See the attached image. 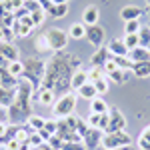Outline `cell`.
I'll return each instance as SVG.
<instances>
[{
    "label": "cell",
    "mask_w": 150,
    "mask_h": 150,
    "mask_svg": "<svg viewBox=\"0 0 150 150\" xmlns=\"http://www.w3.org/2000/svg\"><path fill=\"white\" fill-rule=\"evenodd\" d=\"M94 88H96V92L98 94H106L108 92V88H110V80L106 78V76H102V78H98L96 82H92Z\"/></svg>",
    "instance_id": "cell-32"
},
{
    "label": "cell",
    "mask_w": 150,
    "mask_h": 150,
    "mask_svg": "<svg viewBox=\"0 0 150 150\" xmlns=\"http://www.w3.org/2000/svg\"><path fill=\"white\" fill-rule=\"evenodd\" d=\"M32 150H52V148H50L48 142H44V144H40V146H36V148H32Z\"/></svg>",
    "instance_id": "cell-50"
},
{
    "label": "cell",
    "mask_w": 150,
    "mask_h": 150,
    "mask_svg": "<svg viewBox=\"0 0 150 150\" xmlns=\"http://www.w3.org/2000/svg\"><path fill=\"white\" fill-rule=\"evenodd\" d=\"M38 4H40V8L46 12V14L52 10V6H54V4H52V0H38Z\"/></svg>",
    "instance_id": "cell-43"
},
{
    "label": "cell",
    "mask_w": 150,
    "mask_h": 150,
    "mask_svg": "<svg viewBox=\"0 0 150 150\" xmlns=\"http://www.w3.org/2000/svg\"><path fill=\"white\" fill-rule=\"evenodd\" d=\"M12 30H14L16 38H26V36H30V32H32V26H24L20 22H14Z\"/></svg>",
    "instance_id": "cell-26"
},
{
    "label": "cell",
    "mask_w": 150,
    "mask_h": 150,
    "mask_svg": "<svg viewBox=\"0 0 150 150\" xmlns=\"http://www.w3.org/2000/svg\"><path fill=\"white\" fill-rule=\"evenodd\" d=\"M52 4H68V0H52Z\"/></svg>",
    "instance_id": "cell-52"
},
{
    "label": "cell",
    "mask_w": 150,
    "mask_h": 150,
    "mask_svg": "<svg viewBox=\"0 0 150 150\" xmlns=\"http://www.w3.org/2000/svg\"><path fill=\"white\" fill-rule=\"evenodd\" d=\"M140 138H144V140H148V142H150V126H146L144 130H142V134H140Z\"/></svg>",
    "instance_id": "cell-48"
},
{
    "label": "cell",
    "mask_w": 150,
    "mask_h": 150,
    "mask_svg": "<svg viewBox=\"0 0 150 150\" xmlns=\"http://www.w3.org/2000/svg\"><path fill=\"white\" fill-rule=\"evenodd\" d=\"M146 14H148V18H150V0H146Z\"/></svg>",
    "instance_id": "cell-53"
},
{
    "label": "cell",
    "mask_w": 150,
    "mask_h": 150,
    "mask_svg": "<svg viewBox=\"0 0 150 150\" xmlns=\"http://www.w3.org/2000/svg\"><path fill=\"white\" fill-rule=\"evenodd\" d=\"M132 74H134L136 78H148L150 76V60L134 62V64H132Z\"/></svg>",
    "instance_id": "cell-20"
},
{
    "label": "cell",
    "mask_w": 150,
    "mask_h": 150,
    "mask_svg": "<svg viewBox=\"0 0 150 150\" xmlns=\"http://www.w3.org/2000/svg\"><path fill=\"white\" fill-rule=\"evenodd\" d=\"M136 148H138V150H150V142H148V140H144V138H138Z\"/></svg>",
    "instance_id": "cell-44"
},
{
    "label": "cell",
    "mask_w": 150,
    "mask_h": 150,
    "mask_svg": "<svg viewBox=\"0 0 150 150\" xmlns=\"http://www.w3.org/2000/svg\"><path fill=\"white\" fill-rule=\"evenodd\" d=\"M102 136H104L102 130H98V128H88L86 134L82 136V144L86 146V150H98L100 144H102Z\"/></svg>",
    "instance_id": "cell-8"
},
{
    "label": "cell",
    "mask_w": 150,
    "mask_h": 150,
    "mask_svg": "<svg viewBox=\"0 0 150 150\" xmlns=\"http://www.w3.org/2000/svg\"><path fill=\"white\" fill-rule=\"evenodd\" d=\"M38 134L42 136V140H44V142H48V140L52 138V134H50L48 130H44V128H42V130H38Z\"/></svg>",
    "instance_id": "cell-47"
},
{
    "label": "cell",
    "mask_w": 150,
    "mask_h": 150,
    "mask_svg": "<svg viewBox=\"0 0 150 150\" xmlns=\"http://www.w3.org/2000/svg\"><path fill=\"white\" fill-rule=\"evenodd\" d=\"M32 102L40 104V106H54L56 94L52 92V90H48V88H38V90H34V94H32Z\"/></svg>",
    "instance_id": "cell-10"
},
{
    "label": "cell",
    "mask_w": 150,
    "mask_h": 150,
    "mask_svg": "<svg viewBox=\"0 0 150 150\" xmlns=\"http://www.w3.org/2000/svg\"><path fill=\"white\" fill-rule=\"evenodd\" d=\"M128 58L132 62H144V60H150V52H148V48H144V46H136L132 50H128Z\"/></svg>",
    "instance_id": "cell-18"
},
{
    "label": "cell",
    "mask_w": 150,
    "mask_h": 150,
    "mask_svg": "<svg viewBox=\"0 0 150 150\" xmlns=\"http://www.w3.org/2000/svg\"><path fill=\"white\" fill-rule=\"evenodd\" d=\"M130 144H132V138L126 134V130H116V132H106L104 134L100 148L114 150V148H122V146H130Z\"/></svg>",
    "instance_id": "cell-5"
},
{
    "label": "cell",
    "mask_w": 150,
    "mask_h": 150,
    "mask_svg": "<svg viewBox=\"0 0 150 150\" xmlns=\"http://www.w3.org/2000/svg\"><path fill=\"white\" fill-rule=\"evenodd\" d=\"M22 8H24L26 12H28V14H30V12L38 10V8H40V4H38V0H24Z\"/></svg>",
    "instance_id": "cell-39"
},
{
    "label": "cell",
    "mask_w": 150,
    "mask_h": 150,
    "mask_svg": "<svg viewBox=\"0 0 150 150\" xmlns=\"http://www.w3.org/2000/svg\"><path fill=\"white\" fill-rule=\"evenodd\" d=\"M76 110V94L74 92H66L62 96H58L54 106H52V114L54 118H66V116H72Z\"/></svg>",
    "instance_id": "cell-4"
},
{
    "label": "cell",
    "mask_w": 150,
    "mask_h": 150,
    "mask_svg": "<svg viewBox=\"0 0 150 150\" xmlns=\"http://www.w3.org/2000/svg\"><path fill=\"white\" fill-rule=\"evenodd\" d=\"M0 122H8V108L0 106Z\"/></svg>",
    "instance_id": "cell-46"
},
{
    "label": "cell",
    "mask_w": 150,
    "mask_h": 150,
    "mask_svg": "<svg viewBox=\"0 0 150 150\" xmlns=\"http://www.w3.org/2000/svg\"><path fill=\"white\" fill-rule=\"evenodd\" d=\"M32 94H34V86L28 80L18 82V88H16V96H14V102L8 108V122L10 124H20L22 120H28L32 116Z\"/></svg>",
    "instance_id": "cell-2"
},
{
    "label": "cell",
    "mask_w": 150,
    "mask_h": 150,
    "mask_svg": "<svg viewBox=\"0 0 150 150\" xmlns=\"http://www.w3.org/2000/svg\"><path fill=\"white\" fill-rule=\"evenodd\" d=\"M98 150H104V148H98ZM114 150H138L134 144H130V146H122V148H114Z\"/></svg>",
    "instance_id": "cell-51"
},
{
    "label": "cell",
    "mask_w": 150,
    "mask_h": 150,
    "mask_svg": "<svg viewBox=\"0 0 150 150\" xmlns=\"http://www.w3.org/2000/svg\"><path fill=\"white\" fill-rule=\"evenodd\" d=\"M86 82H88V70L78 68L74 74H72V80H70V90H72V92H78V90H80Z\"/></svg>",
    "instance_id": "cell-12"
},
{
    "label": "cell",
    "mask_w": 150,
    "mask_h": 150,
    "mask_svg": "<svg viewBox=\"0 0 150 150\" xmlns=\"http://www.w3.org/2000/svg\"><path fill=\"white\" fill-rule=\"evenodd\" d=\"M14 96H16V90L0 86V106L2 108H10V104L14 102Z\"/></svg>",
    "instance_id": "cell-21"
},
{
    "label": "cell",
    "mask_w": 150,
    "mask_h": 150,
    "mask_svg": "<svg viewBox=\"0 0 150 150\" xmlns=\"http://www.w3.org/2000/svg\"><path fill=\"white\" fill-rule=\"evenodd\" d=\"M8 72L16 78H22V72H24V64L22 60H14V62H8Z\"/></svg>",
    "instance_id": "cell-28"
},
{
    "label": "cell",
    "mask_w": 150,
    "mask_h": 150,
    "mask_svg": "<svg viewBox=\"0 0 150 150\" xmlns=\"http://www.w3.org/2000/svg\"><path fill=\"white\" fill-rule=\"evenodd\" d=\"M90 112H94V114H108L110 108H108V104L104 102L100 96H96L94 100H90Z\"/></svg>",
    "instance_id": "cell-22"
},
{
    "label": "cell",
    "mask_w": 150,
    "mask_h": 150,
    "mask_svg": "<svg viewBox=\"0 0 150 150\" xmlns=\"http://www.w3.org/2000/svg\"><path fill=\"white\" fill-rule=\"evenodd\" d=\"M130 70H120V68H116V70H112L110 74H106V78L110 82H114V84H126L128 82V78H130Z\"/></svg>",
    "instance_id": "cell-17"
},
{
    "label": "cell",
    "mask_w": 150,
    "mask_h": 150,
    "mask_svg": "<svg viewBox=\"0 0 150 150\" xmlns=\"http://www.w3.org/2000/svg\"><path fill=\"white\" fill-rule=\"evenodd\" d=\"M94 48H102L104 46V40H106V32L100 24H90L86 26V36H84Z\"/></svg>",
    "instance_id": "cell-7"
},
{
    "label": "cell",
    "mask_w": 150,
    "mask_h": 150,
    "mask_svg": "<svg viewBox=\"0 0 150 150\" xmlns=\"http://www.w3.org/2000/svg\"><path fill=\"white\" fill-rule=\"evenodd\" d=\"M88 124H86V120H84V118H80V116H78V124H76V132H78V134H80V136H84V134H86V130H88Z\"/></svg>",
    "instance_id": "cell-42"
},
{
    "label": "cell",
    "mask_w": 150,
    "mask_h": 150,
    "mask_svg": "<svg viewBox=\"0 0 150 150\" xmlns=\"http://www.w3.org/2000/svg\"><path fill=\"white\" fill-rule=\"evenodd\" d=\"M138 40H140V46H144V48H148V46H150V26H148V24L140 28Z\"/></svg>",
    "instance_id": "cell-31"
},
{
    "label": "cell",
    "mask_w": 150,
    "mask_h": 150,
    "mask_svg": "<svg viewBox=\"0 0 150 150\" xmlns=\"http://www.w3.org/2000/svg\"><path fill=\"white\" fill-rule=\"evenodd\" d=\"M66 32H68L70 40H82V38L86 36V24L84 22H74Z\"/></svg>",
    "instance_id": "cell-19"
},
{
    "label": "cell",
    "mask_w": 150,
    "mask_h": 150,
    "mask_svg": "<svg viewBox=\"0 0 150 150\" xmlns=\"http://www.w3.org/2000/svg\"><path fill=\"white\" fill-rule=\"evenodd\" d=\"M102 116H104V114H94V112H90V116L86 118V124H88L90 128H98V126H100ZM98 130H100V128H98Z\"/></svg>",
    "instance_id": "cell-35"
},
{
    "label": "cell",
    "mask_w": 150,
    "mask_h": 150,
    "mask_svg": "<svg viewBox=\"0 0 150 150\" xmlns=\"http://www.w3.org/2000/svg\"><path fill=\"white\" fill-rule=\"evenodd\" d=\"M46 12L42 10V8H38V10L30 12V18H32V24H34V28H38V26H42L44 24V20H46Z\"/></svg>",
    "instance_id": "cell-29"
},
{
    "label": "cell",
    "mask_w": 150,
    "mask_h": 150,
    "mask_svg": "<svg viewBox=\"0 0 150 150\" xmlns=\"http://www.w3.org/2000/svg\"><path fill=\"white\" fill-rule=\"evenodd\" d=\"M82 60L74 54H66V52H54V56H50L46 60V72L42 78V86L40 88H48L58 96L70 90V80L72 74L80 68Z\"/></svg>",
    "instance_id": "cell-1"
},
{
    "label": "cell",
    "mask_w": 150,
    "mask_h": 150,
    "mask_svg": "<svg viewBox=\"0 0 150 150\" xmlns=\"http://www.w3.org/2000/svg\"><path fill=\"white\" fill-rule=\"evenodd\" d=\"M0 150H8V148H6V146H0Z\"/></svg>",
    "instance_id": "cell-54"
},
{
    "label": "cell",
    "mask_w": 150,
    "mask_h": 150,
    "mask_svg": "<svg viewBox=\"0 0 150 150\" xmlns=\"http://www.w3.org/2000/svg\"><path fill=\"white\" fill-rule=\"evenodd\" d=\"M60 150H86V146L82 142H64Z\"/></svg>",
    "instance_id": "cell-40"
},
{
    "label": "cell",
    "mask_w": 150,
    "mask_h": 150,
    "mask_svg": "<svg viewBox=\"0 0 150 150\" xmlns=\"http://www.w3.org/2000/svg\"><path fill=\"white\" fill-rule=\"evenodd\" d=\"M24 72H22V80H28L34 90H38L42 86V78H44V72H46V62L40 60V58H24Z\"/></svg>",
    "instance_id": "cell-3"
},
{
    "label": "cell",
    "mask_w": 150,
    "mask_h": 150,
    "mask_svg": "<svg viewBox=\"0 0 150 150\" xmlns=\"http://www.w3.org/2000/svg\"><path fill=\"white\" fill-rule=\"evenodd\" d=\"M44 130H48L50 134H56V132H58V118L46 120V124H44Z\"/></svg>",
    "instance_id": "cell-41"
},
{
    "label": "cell",
    "mask_w": 150,
    "mask_h": 150,
    "mask_svg": "<svg viewBox=\"0 0 150 150\" xmlns=\"http://www.w3.org/2000/svg\"><path fill=\"white\" fill-rule=\"evenodd\" d=\"M0 54L6 58L8 62H14V60H20L18 54H20V50L16 48L14 42H0Z\"/></svg>",
    "instance_id": "cell-13"
},
{
    "label": "cell",
    "mask_w": 150,
    "mask_h": 150,
    "mask_svg": "<svg viewBox=\"0 0 150 150\" xmlns=\"http://www.w3.org/2000/svg\"><path fill=\"white\" fill-rule=\"evenodd\" d=\"M98 18H100V12L96 6H86L84 12H82V22L86 24V26H90V24H98Z\"/></svg>",
    "instance_id": "cell-16"
},
{
    "label": "cell",
    "mask_w": 150,
    "mask_h": 150,
    "mask_svg": "<svg viewBox=\"0 0 150 150\" xmlns=\"http://www.w3.org/2000/svg\"><path fill=\"white\" fill-rule=\"evenodd\" d=\"M6 128H8V122H0V136L6 134Z\"/></svg>",
    "instance_id": "cell-49"
},
{
    "label": "cell",
    "mask_w": 150,
    "mask_h": 150,
    "mask_svg": "<svg viewBox=\"0 0 150 150\" xmlns=\"http://www.w3.org/2000/svg\"><path fill=\"white\" fill-rule=\"evenodd\" d=\"M148 26H150V24H148Z\"/></svg>",
    "instance_id": "cell-56"
},
{
    "label": "cell",
    "mask_w": 150,
    "mask_h": 150,
    "mask_svg": "<svg viewBox=\"0 0 150 150\" xmlns=\"http://www.w3.org/2000/svg\"><path fill=\"white\" fill-rule=\"evenodd\" d=\"M6 148H8V150H20V142H18L16 138H12L10 142L6 144Z\"/></svg>",
    "instance_id": "cell-45"
},
{
    "label": "cell",
    "mask_w": 150,
    "mask_h": 150,
    "mask_svg": "<svg viewBox=\"0 0 150 150\" xmlns=\"http://www.w3.org/2000/svg\"><path fill=\"white\" fill-rule=\"evenodd\" d=\"M28 144H30L32 148H36V146H40V144H44V140H42V136H40L38 132L32 130V132L28 134Z\"/></svg>",
    "instance_id": "cell-36"
},
{
    "label": "cell",
    "mask_w": 150,
    "mask_h": 150,
    "mask_svg": "<svg viewBox=\"0 0 150 150\" xmlns=\"http://www.w3.org/2000/svg\"><path fill=\"white\" fill-rule=\"evenodd\" d=\"M148 52H150V46H148Z\"/></svg>",
    "instance_id": "cell-55"
},
{
    "label": "cell",
    "mask_w": 150,
    "mask_h": 150,
    "mask_svg": "<svg viewBox=\"0 0 150 150\" xmlns=\"http://www.w3.org/2000/svg\"><path fill=\"white\" fill-rule=\"evenodd\" d=\"M140 16H142V8H140V6H134V4H128V6H124V8L120 10V18H122L124 22L140 20Z\"/></svg>",
    "instance_id": "cell-14"
},
{
    "label": "cell",
    "mask_w": 150,
    "mask_h": 150,
    "mask_svg": "<svg viewBox=\"0 0 150 150\" xmlns=\"http://www.w3.org/2000/svg\"><path fill=\"white\" fill-rule=\"evenodd\" d=\"M48 40V46H50V52H64V48L68 44V32L62 30V28H48L44 32Z\"/></svg>",
    "instance_id": "cell-6"
},
{
    "label": "cell",
    "mask_w": 150,
    "mask_h": 150,
    "mask_svg": "<svg viewBox=\"0 0 150 150\" xmlns=\"http://www.w3.org/2000/svg\"><path fill=\"white\" fill-rule=\"evenodd\" d=\"M26 122H28V126L32 128L34 132H38V130H42V128H44V124H46V118H42V116H38V114H32L28 120H26Z\"/></svg>",
    "instance_id": "cell-24"
},
{
    "label": "cell",
    "mask_w": 150,
    "mask_h": 150,
    "mask_svg": "<svg viewBox=\"0 0 150 150\" xmlns=\"http://www.w3.org/2000/svg\"><path fill=\"white\" fill-rule=\"evenodd\" d=\"M140 28H142L140 20H130V22H126V26H124V32H126V34H138Z\"/></svg>",
    "instance_id": "cell-33"
},
{
    "label": "cell",
    "mask_w": 150,
    "mask_h": 150,
    "mask_svg": "<svg viewBox=\"0 0 150 150\" xmlns=\"http://www.w3.org/2000/svg\"><path fill=\"white\" fill-rule=\"evenodd\" d=\"M108 118H110V122H108V128H106V132L126 130V118H124V114H122L118 108H110V112H108ZM106 132H104V134H106Z\"/></svg>",
    "instance_id": "cell-9"
},
{
    "label": "cell",
    "mask_w": 150,
    "mask_h": 150,
    "mask_svg": "<svg viewBox=\"0 0 150 150\" xmlns=\"http://www.w3.org/2000/svg\"><path fill=\"white\" fill-rule=\"evenodd\" d=\"M48 144H50V148H52V150H60V148H62V144H64V140L60 138L58 134H52V138L48 140Z\"/></svg>",
    "instance_id": "cell-38"
},
{
    "label": "cell",
    "mask_w": 150,
    "mask_h": 150,
    "mask_svg": "<svg viewBox=\"0 0 150 150\" xmlns=\"http://www.w3.org/2000/svg\"><path fill=\"white\" fill-rule=\"evenodd\" d=\"M124 44H126V48H128V50H132V48L140 46L138 34H126V36H124Z\"/></svg>",
    "instance_id": "cell-34"
},
{
    "label": "cell",
    "mask_w": 150,
    "mask_h": 150,
    "mask_svg": "<svg viewBox=\"0 0 150 150\" xmlns=\"http://www.w3.org/2000/svg\"><path fill=\"white\" fill-rule=\"evenodd\" d=\"M108 52H110V56H128V48L124 44V40H112L110 44H108Z\"/></svg>",
    "instance_id": "cell-15"
},
{
    "label": "cell",
    "mask_w": 150,
    "mask_h": 150,
    "mask_svg": "<svg viewBox=\"0 0 150 150\" xmlns=\"http://www.w3.org/2000/svg\"><path fill=\"white\" fill-rule=\"evenodd\" d=\"M102 76H106L102 68H90L88 70V82H96L98 78H102Z\"/></svg>",
    "instance_id": "cell-37"
},
{
    "label": "cell",
    "mask_w": 150,
    "mask_h": 150,
    "mask_svg": "<svg viewBox=\"0 0 150 150\" xmlns=\"http://www.w3.org/2000/svg\"><path fill=\"white\" fill-rule=\"evenodd\" d=\"M34 48L38 50V54H42V52H50V46H48V40L44 34L36 36L34 38Z\"/></svg>",
    "instance_id": "cell-30"
},
{
    "label": "cell",
    "mask_w": 150,
    "mask_h": 150,
    "mask_svg": "<svg viewBox=\"0 0 150 150\" xmlns=\"http://www.w3.org/2000/svg\"><path fill=\"white\" fill-rule=\"evenodd\" d=\"M112 60H114V64L120 70H130V72H132V64H134V62L128 56H112Z\"/></svg>",
    "instance_id": "cell-27"
},
{
    "label": "cell",
    "mask_w": 150,
    "mask_h": 150,
    "mask_svg": "<svg viewBox=\"0 0 150 150\" xmlns=\"http://www.w3.org/2000/svg\"><path fill=\"white\" fill-rule=\"evenodd\" d=\"M110 52H108V48L102 46V48H96V52L92 54L90 58V68H104V64L110 60Z\"/></svg>",
    "instance_id": "cell-11"
},
{
    "label": "cell",
    "mask_w": 150,
    "mask_h": 150,
    "mask_svg": "<svg viewBox=\"0 0 150 150\" xmlns=\"http://www.w3.org/2000/svg\"><path fill=\"white\" fill-rule=\"evenodd\" d=\"M66 14H68V4H54L52 10L48 12V16L52 18H64Z\"/></svg>",
    "instance_id": "cell-25"
},
{
    "label": "cell",
    "mask_w": 150,
    "mask_h": 150,
    "mask_svg": "<svg viewBox=\"0 0 150 150\" xmlns=\"http://www.w3.org/2000/svg\"><path fill=\"white\" fill-rule=\"evenodd\" d=\"M78 96H80V98H86V100H94V98L98 96V92H96L92 82H86L80 90H78Z\"/></svg>",
    "instance_id": "cell-23"
}]
</instances>
